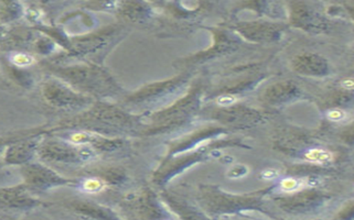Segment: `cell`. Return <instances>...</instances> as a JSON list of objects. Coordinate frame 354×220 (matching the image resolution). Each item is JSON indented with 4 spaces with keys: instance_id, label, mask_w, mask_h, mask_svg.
I'll return each instance as SVG.
<instances>
[{
    "instance_id": "8fae6325",
    "label": "cell",
    "mask_w": 354,
    "mask_h": 220,
    "mask_svg": "<svg viewBox=\"0 0 354 220\" xmlns=\"http://www.w3.org/2000/svg\"><path fill=\"white\" fill-rule=\"evenodd\" d=\"M118 0H83L82 8L85 10L109 11L116 7Z\"/></svg>"
},
{
    "instance_id": "2e32d148",
    "label": "cell",
    "mask_w": 354,
    "mask_h": 220,
    "mask_svg": "<svg viewBox=\"0 0 354 220\" xmlns=\"http://www.w3.org/2000/svg\"><path fill=\"white\" fill-rule=\"evenodd\" d=\"M327 117L333 123H340V121H344L346 119V112L341 110V109H331L327 112Z\"/></svg>"
},
{
    "instance_id": "ba28073f",
    "label": "cell",
    "mask_w": 354,
    "mask_h": 220,
    "mask_svg": "<svg viewBox=\"0 0 354 220\" xmlns=\"http://www.w3.org/2000/svg\"><path fill=\"white\" fill-rule=\"evenodd\" d=\"M57 206L66 210L73 217L81 219H95V218H104V212L101 207L94 204L88 199L83 197H68L57 201Z\"/></svg>"
},
{
    "instance_id": "30bf717a",
    "label": "cell",
    "mask_w": 354,
    "mask_h": 220,
    "mask_svg": "<svg viewBox=\"0 0 354 220\" xmlns=\"http://www.w3.org/2000/svg\"><path fill=\"white\" fill-rule=\"evenodd\" d=\"M25 16V8L20 0H0V23L7 26L20 21Z\"/></svg>"
},
{
    "instance_id": "9c48e42d",
    "label": "cell",
    "mask_w": 354,
    "mask_h": 220,
    "mask_svg": "<svg viewBox=\"0 0 354 220\" xmlns=\"http://www.w3.org/2000/svg\"><path fill=\"white\" fill-rule=\"evenodd\" d=\"M36 14H41L49 23H55L57 17L62 14L74 0H30Z\"/></svg>"
},
{
    "instance_id": "5b68a950",
    "label": "cell",
    "mask_w": 354,
    "mask_h": 220,
    "mask_svg": "<svg viewBox=\"0 0 354 220\" xmlns=\"http://www.w3.org/2000/svg\"><path fill=\"white\" fill-rule=\"evenodd\" d=\"M44 133H46V126L33 128L31 132L11 142L8 147L6 148L0 160L3 161L6 166L12 168H19L37 160L39 142Z\"/></svg>"
},
{
    "instance_id": "277c9868",
    "label": "cell",
    "mask_w": 354,
    "mask_h": 220,
    "mask_svg": "<svg viewBox=\"0 0 354 220\" xmlns=\"http://www.w3.org/2000/svg\"><path fill=\"white\" fill-rule=\"evenodd\" d=\"M51 206L20 182L0 185V217H16Z\"/></svg>"
},
{
    "instance_id": "ffe728a7",
    "label": "cell",
    "mask_w": 354,
    "mask_h": 220,
    "mask_svg": "<svg viewBox=\"0 0 354 220\" xmlns=\"http://www.w3.org/2000/svg\"><path fill=\"white\" fill-rule=\"evenodd\" d=\"M5 26H3L1 23H0V40L3 39V33H5Z\"/></svg>"
},
{
    "instance_id": "9a60e30c",
    "label": "cell",
    "mask_w": 354,
    "mask_h": 220,
    "mask_svg": "<svg viewBox=\"0 0 354 220\" xmlns=\"http://www.w3.org/2000/svg\"><path fill=\"white\" fill-rule=\"evenodd\" d=\"M303 185H305L304 181L294 179V177H287V179L281 181V188L286 193H294V192H297L303 188Z\"/></svg>"
},
{
    "instance_id": "5bb4252c",
    "label": "cell",
    "mask_w": 354,
    "mask_h": 220,
    "mask_svg": "<svg viewBox=\"0 0 354 220\" xmlns=\"http://www.w3.org/2000/svg\"><path fill=\"white\" fill-rule=\"evenodd\" d=\"M32 129H28V130L18 131V132L9 133V134H5V136H0V158H1V155L5 152L6 148L8 147L11 142H14L17 139L26 136L28 133L31 132Z\"/></svg>"
},
{
    "instance_id": "52a82bcc",
    "label": "cell",
    "mask_w": 354,
    "mask_h": 220,
    "mask_svg": "<svg viewBox=\"0 0 354 220\" xmlns=\"http://www.w3.org/2000/svg\"><path fill=\"white\" fill-rule=\"evenodd\" d=\"M0 79L6 86L20 92H31L38 85L39 77L35 68H20L6 60L0 54Z\"/></svg>"
},
{
    "instance_id": "4fadbf2b",
    "label": "cell",
    "mask_w": 354,
    "mask_h": 220,
    "mask_svg": "<svg viewBox=\"0 0 354 220\" xmlns=\"http://www.w3.org/2000/svg\"><path fill=\"white\" fill-rule=\"evenodd\" d=\"M306 159L313 163H327L333 161V153L324 149H311L306 153Z\"/></svg>"
},
{
    "instance_id": "7a4b0ae2",
    "label": "cell",
    "mask_w": 354,
    "mask_h": 220,
    "mask_svg": "<svg viewBox=\"0 0 354 220\" xmlns=\"http://www.w3.org/2000/svg\"><path fill=\"white\" fill-rule=\"evenodd\" d=\"M36 88L46 107L68 116L83 112L94 103L93 98L83 95L62 79L49 74H44Z\"/></svg>"
},
{
    "instance_id": "ac0fdd59",
    "label": "cell",
    "mask_w": 354,
    "mask_h": 220,
    "mask_svg": "<svg viewBox=\"0 0 354 220\" xmlns=\"http://www.w3.org/2000/svg\"><path fill=\"white\" fill-rule=\"evenodd\" d=\"M262 177L267 181H272V179H277L279 177V171L275 169H266L262 172Z\"/></svg>"
},
{
    "instance_id": "6da1fadb",
    "label": "cell",
    "mask_w": 354,
    "mask_h": 220,
    "mask_svg": "<svg viewBox=\"0 0 354 220\" xmlns=\"http://www.w3.org/2000/svg\"><path fill=\"white\" fill-rule=\"evenodd\" d=\"M97 155L90 146L74 143L55 133H44L39 142L37 160L55 170L63 168L83 169Z\"/></svg>"
},
{
    "instance_id": "e0dca14e",
    "label": "cell",
    "mask_w": 354,
    "mask_h": 220,
    "mask_svg": "<svg viewBox=\"0 0 354 220\" xmlns=\"http://www.w3.org/2000/svg\"><path fill=\"white\" fill-rule=\"evenodd\" d=\"M237 101V97L233 95H224L220 96L216 99V103H218V106L222 107H229L232 106V105H234Z\"/></svg>"
},
{
    "instance_id": "7c38bea8",
    "label": "cell",
    "mask_w": 354,
    "mask_h": 220,
    "mask_svg": "<svg viewBox=\"0 0 354 220\" xmlns=\"http://www.w3.org/2000/svg\"><path fill=\"white\" fill-rule=\"evenodd\" d=\"M17 179H20L18 168L6 166L3 161L0 160V185L16 183Z\"/></svg>"
},
{
    "instance_id": "8992f818",
    "label": "cell",
    "mask_w": 354,
    "mask_h": 220,
    "mask_svg": "<svg viewBox=\"0 0 354 220\" xmlns=\"http://www.w3.org/2000/svg\"><path fill=\"white\" fill-rule=\"evenodd\" d=\"M6 28L3 39L0 40V52H30L40 32L32 25L20 23L19 21ZM33 54V53H32Z\"/></svg>"
},
{
    "instance_id": "d6986e66",
    "label": "cell",
    "mask_w": 354,
    "mask_h": 220,
    "mask_svg": "<svg viewBox=\"0 0 354 220\" xmlns=\"http://www.w3.org/2000/svg\"><path fill=\"white\" fill-rule=\"evenodd\" d=\"M341 86L344 88V90H353V81L351 79H344L342 82H341Z\"/></svg>"
},
{
    "instance_id": "3957f363",
    "label": "cell",
    "mask_w": 354,
    "mask_h": 220,
    "mask_svg": "<svg viewBox=\"0 0 354 220\" xmlns=\"http://www.w3.org/2000/svg\"><path fill=\"white\" fill-rule=\"evenodd\" d=\"M18 172H19L20 181L26 185V188L30 190L31 193L37 196L48 193L55 188H63V186L74 188L75 184L74 177L72 179L66 177L60 174L57 170L38 160L19 166Z\"/></svg>"
}]
</instances>
